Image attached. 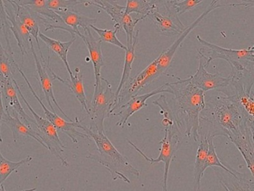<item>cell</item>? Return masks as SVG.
I'll use <instances>...</instances> for the list:
<instances>
[{"instance_id":"f546056e","label":"cell","mask_w":254,"mask_h":191,"mask_svg":"<svg viewBox=\"0 0 254 191\" xmlns=\"http://www.w3.org/2000/svg\"><path fill=\"white\" fill-rule=\"evenodd\" d=\"M90 28L94 30L98 35H99V39L106 43H111L120 49H124L125 51L127 49V46H125L117 37V34L118 31H120V28L117 26L114 25V29H102V28H97L94 25H91Z\"/></svg>"},{"instance_id":"7a4b0ae2","label":"cell","mask_w":254,"mask_h":191,"mask_svg":"<svg viewBox=\"0 0 254 191\" xmlns=\"http://www.w3.org/2000/svg\"><path fill=\"white\" fill-rule=\"evenodd\" d=\"M165 85L174 95L169 104L175 122L186 137H193L194 141L198 142L199 116L205 107V93L193 85L190 78Z\"/></svg>"},{"instance_id":"4dcf8cb0","label":"cell","mask_w":254,"mask_h":191,"mask_svg":"<svg viewBox=\"0 0 254 191\" xmlns=\"http://www.w3.org/2000/svg\"><path fill=\"white\" fill-rule=\"evenodd\" d=\"M14 55H10L0 41V73L5 77L14 79L13 67H14Z\"/></svg>"},{"instance_id":"d6986e66","label":"cell","mask_w":254,"mask_h":191,"mask_svg":"<svg viewBox=\"0 0 254 191\" xmlns=\"http://www.w3.org/2000/svg\"><path fill=\"white\" fill-rule=\"evenodd\" d=\"M2 122L6 124L11 130L14 143H17V140L20 138V136H28V137H32L34 140L41 143L47 149L44 142L41 140L39 132L22 122L21 119L19 118V115L16 112L9 111L8 109H5Z\"/></svg>"},{"instance_id":"e0dca14e","label":"cell","mask_w":254,"mask_h":191,"mask_svg":"<svg viewBox=\"0 0 254 191\" xmlns=\"http://www.w3.org/2000/svg\"><path fill=\"white\" fill-rule=\"evenodd\" d=\"M3 3L7 19L10 22V30L12 31L14 37L17 40V45L20 48L23 64L24 55H28L29 51H31V42L33 40L26 27L23 25L19 18L17 17L15 10L9 1H3Z\"/></svg>"},{"instance_id":"277c9868","label":"cell","mask_w":254,"mask_h":191,"mask_svg":"<svg viewBox=\"0 0 254 191\" xmlns=\"http://www.w3.org/2000/svg\"><path fill=\"white\" fill-rule=\"evenodd\" d=\"M82 130L94 140L97 146L98 153L89 154L86 158L102 164L110 172L113 180H121L130 184L127 176H140V171L130 164L127 157L117 150L105 132L93 131L85 126H83Z\"/></svg>"},{"instance_id":"7c38bea8","label":"cell","mask_w":254,"mask_h":191,"mask_svg":"<svg viewBox=\"0 0 254 191\" xmlns=\"http://www.w3.org/2000/svg\"><path fill=\"white\" fill-rule=\"evenodd\" d=\"M160 3L164 13L159 11L157 7L148 17L153 21L159 34L167 37L180 35L186 27L180 20L172 2L171 1H160Z\"/></svg>"},{"instance_id":"9a60e30c","label":"cell","mask_w":254,"mask_h":191,"mask_svg":"<svg viewBox=\"0 0 254 191\" xmlns=\"http://www.w3.org/2000/svg\"><path fill=\"white\" fill-rule=\"evenodd\" d=\"M31 52H32L34 59H35L36 71L38 75V79H39L41 88H42L43 91H44L47 103H48L50 107H51L53 112H55L54 106H53V102L56 104L58 109L62 112L64 116H66V117L69 119V121H72L70 118L62 110V107H60L59 103H58L56 97H55L54 91H53V80L52 79L50 75L48 73V66L50 65V60H49V61H46L44 56H43V54H41V60H43V62L38 58L36 51H35V45H34L33 41L31 42Z\"/></svg>"},{"instance_id":"cb8c5ba5","label":"cell","mask_w":254,"mask_h":191,"mask_svg":"<svg viewBox=\"0 0 254 191\" xmlns=\"http://www.w3.org/2000/svg\"><path fill=\"white\" fill-rule=\"evenodd\" d=\"M9 2L11 3V5L15 10L16 14H17V17L19 18L20 22L26 27L32 37H33L36 40L40 54H43L41 49V45H40L39 41H38L40 28L38 22H37V19L34 17L33 15L29 11L27 7L20 5V4H17L16 1H9Z\"/></svg>"},{"instance_id":"484cf974","label":"cell","mask_w":254,"mask_h":191,"mask_svg":"<svg viewBox=\"0 0 254 191\" xmlns=\"http://www.w3.org/2000/svg\"><path fill=\"white\" fill-rule=\"evenodd\" d=\"M139 29H138L134 34L133 43L131 45H127V49L126 50V57H125L124 67H123V75L118 88L115 92L116 98L118 96L119 94L121 91L122 88L125 84L129 80L130 76V72L132 70V64L135 58V49L139 41Z\"/></svg>"},{"instance_id":"7402d4cb","label":"cell","mask_w":254,"mask_h":191,"mask_svg":"<svg viewBox=\"0 0 254 191\" xmlns=\"http://www.w3.org/2000/svg\"><path fill=\"white\" fill-rule=\"evenodd\" d=\"M55 12L61 16L66 25L73 30L75 36H76L77 33L80 31L78 29L79 27L86 30L97 22V19L95 18L88 17L75 10H62Z\"/></svg>"},{"instance_id":"8fae6325","label":"cell","mask_w":254,"mask_h":191,"mask_svg":"<svg viewBox=\"0 0 254 191\" xmlns=\"http://www.w3.org/2000/svg\"><path fill=\"white\" fill-rule=\"evenodd\" d=\"M247 6L246 2L236 3V4H221L218 2V1H211L210 4L208 6L207 8L194 21L191 22L189 26L186 27L185 29L184 30L182 33L180 34L179 37L175 41L169 46L167 49H164L161 53L159 55L158 64H157V71H158L160 76L164 74L170 67L171 63L173 60L174 56L178 50V47L181 46L182 42L185 40L186 37L190 34V33L192 31L194 28H195L200 23L202 20L209 14L212 10L215 9L219 8L221 7H225V6Z\"/></svg>"},{"instance_id":"5bb4252c","label":"cell","mask_w":254,"mask_h":191,"mask_svg":"<svg viewBox=\"0 0 254 191\" xmlns=\"http://www.w3.org/2000/svg\"><path fill=\"white\" fill-rule=\"evenodd\" d=\"M0 91L2 94L4 108L8 109L9 111H14L21 116L24 123L28 126L36 124L34 118L31 117L25 112L21 103L19 100L17 88L13 82V79L5 77L0 73Z\"/></svg>"},{"instance_id":"8992f818","label":"cell","mask_w":254,"mask_h":191,"mask_svg":"<svg viewBox=\"0 0 254 191\" xmlns=\"http://www.w3.org/2000/svg\"><path fill=\"white\" fill-rule=\"evenodd\" d=\"M115 92L111 84L105 78H101V82L94 88V94L91 101L87 104L90 117V129L93 131L105 132L104 122L111 116V110L115 104Z\"/></svg>"},{"instance_id":"30bf717a","label":"cell","mask_w":254,"mask_h":191,"mask_svg":"<svg viewBox=\"0 0 254 191\" xmlns=\"http://www.w3.org/2000/svg\"><path fill=\"white\" fill-rule=\"evenodd\" d=\"M14 67L17 69V71L23 76V79L26 81V84H27L28 86H29V90H30L31 92H32V95L34 96V97L36 98L37 101L41 104L43 110H44V113H45L47 120L50 121V122L56 127V129L60 130L62 132L69 136V138L72 140L74 143H78V138H79V137H81V138H87L90 140V137H89V136L87 135V134H85L84 132H81V131H78V130H77V128H81V129H82L83 125H81V122L82 121V119H80L79 120L78 117H76L75 118V120L73 121V122H72V121H66L61 118L56 112L50 111V110L46 107L45 104L43 102L41 98L37 95L36 92H35L33 87L32 86L30 82H29V79H28V78L26 77V75H25L24 72L23 71V70H22L20 67H19L18 64H17L16 61L14 63Z\"/></svg>"},{"instance_id":"836d02e7","label":"cell","mask_w":254,"mask_h":191,"mask_svg":"<svg viewBox=\"0 0 254 191\" xmlns=\"http://www.w3.org/2000/svg\"><path fill=\"white\" fill-rule=\"evenodd\" d=\"M83 1L77 0H50L47 1V5L49 8L54 11L62 10H70L78 4H82Z\"/></svg>"},{"instance_id":"d4e9b609","label":"cell","mask_w":254,"mask_h":191,"mask_svg":"<svg viewBox=\"0 0 254 191\" xmlns=\"http://www.w3.org/2000/svg\"><path fill=\"white\" fill-rule=\"evenodd\" d=\"M38 38L41 39L43 42L47 44L49 49L53 50L55 53L59 55V58L62 60L69 76L72 74V70L69 67V63H68L67 55L69 52V48L72 46V43L76 40V37H72V39L67 42H62L60 40H56V39L49 37L48 36L45 35L44 33L40 32Z\"/></svg>"},{"instance_id":"5b68a950","label":"cell","mask_w":254,"mask_h":191,"mask_svg":"<svg viewBox=\"0 0 254 191\" xmlns=\"http://www.w3.org/2000/svg\"><path fill=\"white\" fill-rule=\"evenodd\" d=\"M197 39L203 47L197 49L199 58H201L205 68L215 59L225 60L232 69L230 75H242L254 73V46L243 49H232L223 48L214 43H209L199 35Z\"/></svg>"},{"instance_id":"d6a6232c","label":"cell","mask_w":254,"mask_h":191,"mask_svg":"<svg viewBox=\"0 0 254 191\" xmlns=\"http://www.w3.org/2000/svg\"><path fill=\"white\" fill-rule=\"evenodd\" d=\"M174 9L176 12L178 16H181L183 13H186L188 10H191L194 7L198 6L199 4L203 2L202 0H194V1H190V0H186V1H177V0H171Z\"/></svg>"},{"instance_id":"e575fe53","label":"cell","mask_w":254,"mask_h":191,"mask_svg":"<svg viewBox=\"0 0 254 191\" xmlns=\"http://www.w3.org/2000/svg\"><path fill=\"white\" fill-rule=\"evenodd\" d=\"M5 113V108H4L3 101H2V94L0 91V143L2 142V136H1V126H2V116Z\"/></svg>"},{"instance_id":"9c48e42d","label":"cell","mask_w":254,"mask_h":191,"mask_svg":"<svg viewBox=\"0 0 254 191\" xmlns=\"http://www.w3.org/2000/svg\"><path fill=\"white\" fill-rule=\"evenodd\" d=\"M158 61L159 56L139 74L133 78H130L129 80L125 84L118 96L116 98L115 104L111 110V115L120 106L128 101L131 97L137 96L142 89L146 88L153 81L160 76L157 71Z\"/></svg>"},{"instance_id":"4316f807","label":"cell","mask_w":254,"mask_h":191,"mask_svg":"<svg viewBox=\"0 0 254 191\" xmlns=\"http://www.w3.org/2000/svg\"><path fill=\"white\" fill-rule=\"evenodd\" d=\"M33 158L28 155L26 158L19 161H11L5 158L0 152V186L5 182L13 172L16 171L21 166L32 161Z\"/></svg>"},{"instance_id":"ffe728a7","label":"cell","mask_w":254,"mask_h":191,"mask_svg":"<svg viewBox=\"0 0 254 191\" xmlns=\"http://www.w3.org/2000/svg\"><path fill=\"white\" fill-rule=\"evenodd\" d=\"M48 72L53 81H59L69 88V91L76 97L77 99L78 100L80 104L82 106V108L84 109L86 112L88 113V106H87L88 101H87V96H86L84 82H83L84 76H83V73H81L80 69L77 68L75 70V73L70 75L69 76L70 78L67 79H63L60 76L56 74L52 70L50 66L48 67Z\"/></svg>"},{"instance_id":"83f0119b","label":"cell","mask_w":254,"mask_h":191,"mask_svg":"<svg viewBox=\"0 0 254 191\" xmlns=\"http://www.w3.org/2000/svg\"><path fill=\"white\" fill-rule=\"evenodd\" d=\"M125 7H126L125 12L126 14L130 15V13H136L142 15V16L146 18L157 7V4H156V1H146V0L127 1Z\"/></svg>"},{"instance_id":"3957f363","label":"cell","mask_w":254,"mask_h":191,"mask_svg":"<svg viewBox=\"0 0 254 191\" xmlns=\"http://www.w3.org/2000/svg\"><path fill=\"white\" fill-rule=\"evenodd\" d=\"M153 104L158 106L160 108L161 114L163 116L162 123L165 126L164 137L160 142L161 147L159 149L160 154L158 158H151L147 156L140 149L137 147L133 142L127 140L129 144L131 145L136 151H137L150 164H154L163 162L164 164V173H163V189L162 191H168V177H169V168L172 160L175 158V154L181 148L184 140V132L178 127L175 122L173 113L169 107L167 97L165 95L160 96L158 98L153 101Z\"/></svg>"},{"instance_id":"6da1fadb","label":"cell","mask_w":254,"mask_h":191,"mask_svg":"<svg viewBox=\"0 0 254 191\" xmlns=\"http://www.w3.org/2000/svg\"><path fill=\"white\" fill-rule=\"evenodd\" d=\"M213 96L205 99L199 116V136L213 140L224 136L237 148L246 162L254 166V117L247 114L227 95L217 90Z\"/></svg>"},{"instance_id":"1f68e13d","label":"cell","mask_w":254,"mask_h":191,"mask_svg":"<svg viewBox=\"0 0 254 191\" xmlns=\"http://www.w3.org/2000/svg\"><path fill=\"white\" fill-rule=\"evenodd\" d=\"M0 25L3 31L4 36H5V41H6V49L8 53L11 55H14V52L11 49V43L9 39V30L10 25L8 23V19L6 17V13H5V7H4L3 1H0Z\"/></svg>"},{"instance_id":"ac0fdd59","label":"cell","mask_w":254,"mask_h":191,"mask_svg":"<svg viewBox=\"0 0 254 191\" xmlns=\"http://www.w3.org/2000/svg\"><path fill=\"white\" fill-rule=\"evenodd\" d=\"M78 36L82 39L84 43L87 46L90 54V60L93 63V70L95 76V87H97L101 82V70L102 67L105 65V59L102 51V40L100 39H96L93 36L90 28L84 30V33L78 31L76 34V37Z\"/></svg>"},{"instance_id":"f1b7e54d","label":"cell","mask_w":254,"mask_h":191,"mask_svg":"<svg viewBox=\"0 0 254 191\" xmlns=\"http://www.w3.org/2000/svg\"><path fill=\"white\" fill-rule=\"evenodd\" d=\"M208 142H209V149H208L207 155H206V168L207 169L208 167H219L221 170L225 171L226 173L236 177L240 172L233 170V169L228 168L224 164H223L218 158V155H217L213 140L209 139V140H208Z\"/></svg>"},{"instance_id":"2e32d148","label":"cell","mask_w":254,"mask_h":191,"mask_svg":"<svg viewBox=\"0 0 254 191\" xmlns=\"http://www.w3.org/2000/svg\"><path fill=\"white\" fill-rule=\"evenodd\" d=\"M199 58V57H198ZM190 82L203 92L215 89H224L231 83V77H224L221 73H209L205 68L201 58H199V64L197 71L193 76H190Z\"/></svg>"},{"instance_id":"603a6c76","label":"cell","mask_w":254,"mask_h":191,"mask_svg":"<svg viewBox=\"0 0 254 191\" xmlns=\"http://www.w3.org/2000/svg\"><path fill=\"white\" fill-rule=\"evenodd\" d=\"M209 149L208 139L200 137L194 167V182L191 191H200V182L206 168V159Z\"/></svg>"},{"instance_id":"ba28073f","label":"cell","mask_w":254,"mask_h":191,"mask_svg":"<svg viewBox=\"0 0 254 191\" xmlns=\"http://www.w3.org/2000/svg\"><path fill=\"white\" fill-rule=\"evenodd\" d=\"M84 5H94L105 10L112 20L115 22V26L118 27L120 30L123 29L127 37V46L133 43L134 37V28L138 22L145 19V16H142L137 19H133L130 15L126 14L125 12L126 7L119 4L116 1H102V0H94V1H83Z\"/></svg>"},{"instance_id":"52a82bcc","label":"cell","mask_w":254,"mask_h":191,"mask_svg":"<svg viewBox=\"0 0 254 191\" xmlns=\"http://www.w3.org/2000/svg\"><path fill=\"white\" fill-rule=\"evenodd\" d=\"M13 82H14L16 88H17L19 95L21 96L22 99L23 100L25 104L27 106L28 109L30 110L31 113L33 115L34 119L36 122L35 125H36L37 129H38L39 134H41V140L44 142L46 147L48 150H50L52 155L56 156L62 162L64 167H68L69 163L64 155L66 146L61 140L59 134H58V130L50 121L47 120V119H44L35 111L30 104L28 102L26 98H25L22 91H20L17 81L13 79Z\"/></svg>"},{"instance_id":"d590c367","label":"cell","mask_w":254,"mask_h":191,"mask_svg":"<svg viewBox=\"0 0 254 191\" xmlns=\"http://www.w3.org/2000/svg\"><path fill=\"white\" fill-rule=\"evenodd\" d=\"M0 191H5V186L3 185H1L0 186Z\"/></svg>"},{"instance_id":"4fadbf2b","label":"cell","mask_w":254,"mask_h":191,"mask_svg":"<svg viewBox=\"0 0 254 191\" xmlns=\"http://www.w3.org/2000/svg\"><path fill=\"white\" fill-rule=\"evenodd\" d=\"M163 93H169V94H172V90L168 88L166 85H164L160 87V88H157V89L154 90L151 92L131 97L128 101H126V103L120 106L117 110H114L111 114L120 117V120L117 122L116 125L121 127V128H124L125 125L127 123L129 118L133 113L148 105L146 101L148 98L157 95V94H163Z\"/></svg>"},{"instance_id":"44dd1931","label":"cell","mask_w":254,"mask_h":191,"mask_svg":"<svg viewBox=\"0 0 254 191\" xmlns=\"http://www.w3.org/2000/svg\"><path fill=\"white\" fill-rule=\"evenodd\" d=\"M220 185L226 191H254V177L251 178L245 173H239L236 177L227 173L223 175L220 172Z\"/></svg>"}]
</instances>
